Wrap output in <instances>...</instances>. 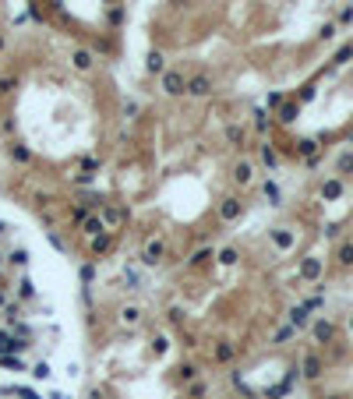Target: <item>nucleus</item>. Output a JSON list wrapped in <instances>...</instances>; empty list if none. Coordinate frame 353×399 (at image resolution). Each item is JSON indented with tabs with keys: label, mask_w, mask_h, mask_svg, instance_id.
Returning <instances> with one entry per match:
<instances>
[{
	"label": "nucleus",
	"mask_w": 353,
	"mask_h": 399,
	"mask_svg": "<svg viewBox=\"0 0 353 399\" xmlns=\"http://www.w3.org/2000/svg\"><path fill=\"white\" fill-rule=\"evenodd\" d=\"M318 272H322V262H315V258H307V262H304V275H307V279H315Z\"/></svg>",
	"instance_id": "obj_1"
},
{
	"label": "nucleus",
	"mask_w": 353,
	"mask_h": 399,
	"mask_svg": "<svg viewBox=\"0 0 353 399\" xmlns=\"http://www.w3.org/2000/svg\"><path fill=\"white\" fill-rule=\"evenodd\" d=\"M339 262L343 265H353V244H343L339 248Z\"/></svg>",
	"instance_id": "obj_2"
},
{
	"label": "nucleus",
	"mask_w": 353,
	"mask_h": 399,
	"mask_svg": "<svg viewBox=\"0 0 353 399\" xmlns=\"http://www.w3.org/2000/svg\"><path fill=\"white\" fill-rule=\"evenodd\" d=\"M237 212H240V205H237V202H226V205H223V219H233Z\"/></svg>",
	"instance_id": "obj_3"
},
{
	"label": "nucleus",
	"mask_w": 353,
	"mask_h": 399,
	"mask_svg": "<svg viewBox=\"0 0 353 399\" xmlns=\"http://www.w3.org/2000/svg\"><path fill=\"white\" fill-rule=\"evenodd\" d=\"M247 177H251V166H247V163H240V166H237V180H240V184H244V180H247Z\"/></svg>",
	"instance_id": "obj_4"
},
{
	"label": "nucleus",
	"mask_w": 353,
	"mask_h": 399,
	"mask_svg": "<svg viewBox=\"0 0 353 399\" xmlns=\"http://www.w3.org/2000/svg\"><path fill=\"white\" fill-rule=\"evenodd\" d=\"M276 244H279V248H290L293 237H290V233H276Z\"/></svg>",
	"instance_id": "obj_5"
},
{
	"label": "nucleus",
	"mask_w": 353,
	"mask_h": 399,
	"mask_svg": "<svg viewBox=\"0 0 353 399\" xmlns=\"http://www.w3.org/2000/svg\"><path fill=\"white\" fill-rule=\"evenodd\" d=\"M315 336H318V339H329V336H332V325H318Z\"/></svg>",
	"instance_id": "obj_6"
},
{
	"label": "nucleus",
	"mask_w": 353,
	"mask_h": 399,
	"mask_svg": "<svg viewBox=\"0 0 353 399\" xmlns=\"http://www.w3.org/2000/svg\"><path fill=\"white\" fill-rule=\"evenodd\" d=\"M325 194H329V198H336V194H339V180H332V184H325Z\"/></svg>",
	"instance_id": "obj_7"
},
{
	"label": "nucleus",
	"mask_w": 353,
	"mask_h": 399,
	"mask_svg": "<svg viewBox=\"0 0 353 399\" xmlns=\"http://www.w3.org/2000/svg\"><path fill=\"white\" fill-rule=\"evenodd\" d=\"M350 329H353V322H350Z\"/></svg>",
	"instance_id": "obj_8"
}]
</instances>
